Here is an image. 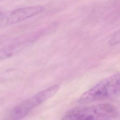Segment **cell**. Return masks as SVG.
I'll use <instances>...</instances> for the list:
<instances>
[{"mask_svg":"<svg viewBox=\"0 0 120 120\" xmlns=\"http://www.w3.org/2000/svg\"><path fill=\"white\" fill-rule=\"evenodd\" d=\"M118 113L117 108L108 104L77 106L68 111L62 120H110Z\"/></svg>","mask_w":120,"mask_h":120,"instance_id":"6da1fadb","label":"cell"},{"mask_svg":"<svg viewBox=\"0 0 120 120\" xmlns=\"http://www.w3.org/2000/svg\"><path fill=\"white\" fill-rule=\"evenodd\" d=\"M59 88V85H53L22 101L13 107L4 120H21L34 108L53 96Z\"/></svg>","mask_w":120,"mask_h":120,"instance_id":"7a4b0ae2","label":"cell"},{"mask_svg":"<svg viewBox=\"0 0 120 120\" xmlns=\"http://www.w3.org/2000/svg\"><path fill=\"white\" fill-rule=\"evenodd\" d=\"M44 10L43 6H33L17 8L6 14L1 13L0 25H10L21 22L41 14Z\"/></svg>","mask_w":120,"mask_h":120,"instance_id":"3957f363","label":"cell"},{"mask_svg":"<svg viewBox=\"0 0 120 120\" xmlns=\"http://www.w3.org/2000/svg\"><path fill=\"white\" fill-rule=\"evenodd\" d=\"M21 49L19 46L10 45L0 48V61L9 58L18 52Z\"/></svg>","mask_w":120,"mask_h":120,"instance_id":"277c9868","label":"cell"},{"mask_svg":"<svg viewBox=\"0 0 120 120\" xmlns=\"http://www.w3.org/2000/svg\"><path fill=\"white\" fill-rule=\"evenodd\" d=\"M109 41L110 44L112 45H115L120 44V30L112 36Z\"/></svg>","mask_w":120,"mask_h":120,"instance_id":"5b68a950","label":"cell"},{"mask_svg":"<svg viewBox=\"0 0 120 120\" xmlns=\"http://www.w3.org/2000/svg\"></svg>","mask_w":120,"mask_h":120,"instance_id":"8992f818","label":"cell"}]
</instances>
